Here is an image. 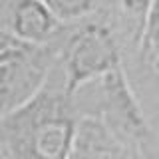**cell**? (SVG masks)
I'll list each match as a JSON object with an SVG mask.
<instances>
[{
    "label": "cell",
    "instance_id": "obj_8",
    "mask_svg": "<svg viewBox=\"0 0 159 159\" xmlns=\"http://www.w3.org/2000/svg\"><path fill=\"white\" fill-rule=\"evenodd\" d=\"M44 4L62 24L82 22L99 8V0H44Z\"/></svg>",
    "mask_w": 159,
    "mask_h": 159
},
{
    "label": "cell",
    "instance_id": "obj_12",
    "mask_svg": "<svg viewBox=\"0 0 159 159\" xmlns=\"http://www.w3.org/2000/svg\"><path fill=\"white\" fill-rule=\"evenodd\" d=\"M0 159H8V157H6V155H4V153H2V151H0Z\"/></svg>",
    "mask_w": 159,
    "mask_h": 159
},
{
    "label": "cell",
    "instance_id": "obj_4",
    "mask_svg": "<svg viewBox=\"0 0 159 159\" xmlns=\"http://www.w3.org/2000/svg\"><path fill=\"white\" fill-rule=\"evenodd\" d=\"M99 82L98 113L106 125L129 147H143L151 135L147 117L133 93L123 66L109 72Z\"/></svg>",
    "mask_w": 159,
    "mask_h": 159
},
{
    "label": "cell",
    "instance_id": "obj_7",
    "mask_svg": "<svg viewBox=\"0 0 159 159\" xmlns=\"http://www.w3.org/2000/svg\"><path fill=\"white\" fill-rule=\"evenodd\" d=\"M135 42L141 66L159 80V0L151 2V8Z\"/></svg>",
    "mask_w": 159,
    "mask_h": 159
},
{
    "label": "cell",
    "instance_id": "obj_9",
    "mask_svg": "<svg viewBox=\"0 0 159 159\" xmlns=\"http://www.w3.org/2000/svg\"><path fill=\"white\" fill-rule=\"evenodd\" d=\"M151 2L153 0H117V6L121 10L125 22L129 24V28H131L135 40H137L139 32L143 28L145 16H147L149 8H151Z\"/></svg>",
    "mask_w": 159,
    "mask_h": 159
},
{
    "label": "cell",
    "instance_id": "obj_11",
    "mask_svg": "<svg viewBox=\"0 0 159 159\" xmlns=\"http://www.w3.org/2000/svg\"><path fill=\"white\" fill-rule=\"evenodd\" d=\"M10 42H16L12 36H8V34H0V48H4V46H8Z\"/></svg>",
    "mask_w": 159,
    "mask_h": 159
},
{
    "label": "cell",
    "instance_id": "obj_6",
    "mask_svg": "<svg viewBox=\"0 0 159 159\" xmlns=\"http://www.w3.org/2000/svg\"><path fill=\"white\" fill-rule=\"evenodd\" d=\"M131 147L96 116L80 117L76 143L70 159H129Z\"/></svg>",
    "mask_w": 159,
    "mask_h": 159
},
{
    "label": "cell",
    "instance_id": "obj_1",
    "mask_svg": "<svg viewBox=\"0 0 159 159\" xmlns=\"http://www.w3.org/2000/svg\"><path fill=\"white\" fill-rule=\"evenodd\" d=\"M76 98L52 78L32 99L0 119V151L8 159H70L78 133Z\"/></svg>",
    "mask_w": 159,
    "mask_h": 159
},
{
    "label": "cell",
    "instance_id": "obj_5",
    "mask_svg": "<svg viewBox=\"0 0 159 159\" xmlns=\"http://www.w3.org/2000/svg\"><path fill=\"white\" fill-rule=\"evenodd\" d=\"M64 30V24L54 16L44 0H16L10 10V32L16 42L48 46Z\"/></svg>",
    "mask_w": 159,
    "mask_h": 159
},
{
    "label": "cell",
    "instance_id": "obj_13",
    "mask_svg": "<svg viewBox=\"0 0 159 159\" xmlns=\"http://www.w3.org/2000/svg\"><path fill=\"white\" fill-rule=\"evenodd\" d=\"M0 34H6V32H0Z\"/></svg>",
    "mask_w": 159,
    "mask_h": 159
},
{
    "label": "cell",
    "instance_id": "obj_10",
    "mask_svg": "<svg viewBox=\"0 0 159 159\" xmlns=\"http://www.w3.org/2000/svg\"><path fill=\"white\" fill-rule=\"evenodd\" d=\"M129 159H147L145 157V147H131V157Z\"/></svg>",
    "mask_w": 159,
    "mask_h": 159
},
{
    "label": "cell",
    "instance_id": "obj_3",
    "mask_svg": "<svg viewBox=\"0 0 159 159\" xmlns=\"http://www.w3.org/2000/svg\"><path fill=\"white\" fill-rule=\"evenodd\" d=\"M58 66V46L10 42L0 48V119L32 99Z\"/></svg>",
    "mask_w": 159,
    "mask_h": 159
},
{
    "label": "cell",
    "instance_id": "obj_2",
    "mask_svg": "<svg viewBox=\"0 0 159 159\" xmlns=\"http://www.w3.org/2000/svg\"><path fill=\"white\" fill-rule=\"evenodd\" d=\"M58 66L62 68L64 89L72 98L123 66L113 28L103 20H88L74 28L62 46H58Z\"/></svg>",
    "mask_w": 159,
    "mask_h": 159
}]
</instances>
